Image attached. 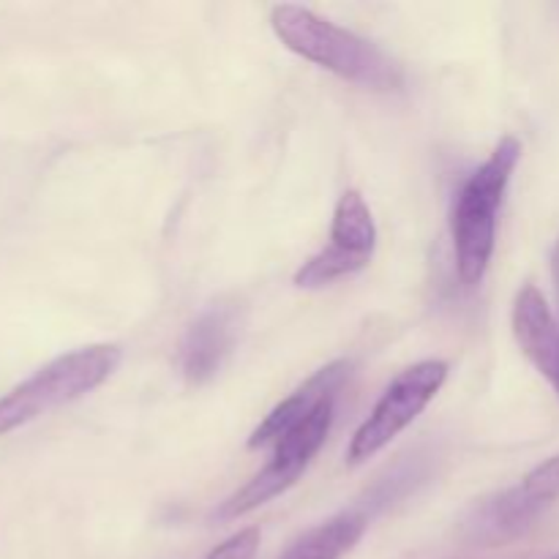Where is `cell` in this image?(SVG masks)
Here are the masks:
<instances>
[{
	"label": "cell",
	"mask_w": 559,
	"mask_h": 559,
	"mask_svg": "<svg viewBox=\"0 0 559 559\" xmlns=\"http://www.w3.org/2000/svg\"><path fill=\"white\" fill-rule=\"evenodd\" d=\"M448 380V364L445 360H420V364L404 369L385 393L369 418L358 426L347 448L349 464H364L366 459L377 456L382 448L391 445L440 393V388Z\"/></svg>",
	"instance_id": "8992f818"
},
{
	"label": "cell",
	"mask_w": 559,
	"mask_h": 559,
	"mask_svg": "<svg viewBox=\"0 0 559 559\" xmlns=\"http://www.w3.org/2000/svg\"><path fill=\"white\" fill-rule=\"evenodd\" d=\"M123 360L118 344H91L49 360L0 399V437L96 391Z\"/></svg>",
	"instance_id": "3957f363"
},
{
	"label": "cell",
	"mask_w": 559,
	"mask_h": 559,
	"mask_svg": "<svg viewBox=\"0 0 559 559\" xmlns=\"http://www.w3.org/2000/svg\"><path fill=\"white\" fill-rule=\"evenodd\" d=\"M551 278H555L557 304H559V238H557V243H555V251H551Z\"/></svg>",
	"instance_id": "4fadbf2b"
},
{
	"label": "cell",
	"mask_w": 559,
	"mask_h": 559,
	"mask_svg": "<svg viewBox=\"0 0 559 559\" xmlns=\"http://www.w3.org/2000/svg\"><path fill=\"white\" fill-rule=\"evenodd\" d=\"M273 33L282 38L289 52L300 55L309 63L322 66L331 74L369 87V91L391 93L404 85V74L393 58H388L377 44L311 9L295 3L273 5Z\"/></svg>",
	"instance_id": "6da1fadb"
},
{
	"label": "cell",
	"mask_w": 559,
	"mask_h": 559,
	"mask_svg": "<svg viewBox=\"0 0 559 559\" xmlns=\"http://www.w3.org/2000/svg\"><path fill=\"white\" fill-rule=\"evenodd\" d=\"M522 158V142L502 136L491 156L480 164L459 189L451 211L453 251L462 284L475 287L484 282L497 246V211L506 200L508 183Z\"/></svg>",
	"instance_id": "7a4b0ae2"
},
{
	"label": "cell",
	"mask_w": 559,
	"mask_h": 559,
	"mask_svg": "<svg viewBox=\"0 0 559 559\" xmlns=\"http://www.w3.org/2000/svg\"><path fill=\"white\" fill-rule=\"evenodd\" d=\"M238 338V311L227 304L207 306L180 338L178 364L186 382L205 385L222 371Z\"/></svg>",
	"instance_id": "ba28073f"
},
{
	"label": "cell",
	"mask_w": 559,
	"mask_h": 559,
	"mask_svg": "<svg viewBox=\"0 0 559 559\" xmlns=\"http://www.w3.org/2000/svg\"><path fill=\"white\" fill-rule=\"evenodd\" d=\"M260 540H262L260 530L249 527V530H243V533L227 538L224 544H218L205 559H257Z\"/></svg>",
	"instance_id": "7c38bea8"
},
{
	"label": "cell",
	"mask_w": 559,
	"mask_h": 559,
	"mask_svg": "<svg viewBox=\"0 0 559 559\" xmlns=\"http://www.w3.org/2000/svg\"><path fill=\"white\" fill-rule=\"evenodd\" d=\"M366 527L369 516L364 508H349L300 535L278 559H342L364 538Z\"/></svg>",
	"instance_id": "8fae6325"
},
{
	"label": "cell",
	"mask_w": 559,
	"mask_h": 559,
	"mask_svg": "<svg viewBox=\"0 0 559 559\" xmlns=\"http://www.w3.org/2000/svg\"><path fill=\"white\" fill-rule=\"evenodd\" d=\"M513 336L530 364L559 393V322L535 284H524L519 289L513 304Z\"/></svg>",
	"instance_id": "9c48e42d"
},
{
	"label": "cell",
	"mask_w": 559,
	"mask_h": 559,
	"mask_svg": "<svg viewBox=\"0 0 559 559\" xmlns=\"http://www.w3.org/2000/svg\"><path fill=\"white\" fill-rule=\"evenodd\" d=\"M377 249V224L364 194L344 191L333 207L331 243L295 271V287L322 289L338 278L355 276L371 262Z\"/></svg>",
	"instance_id": "52a82bcc"
},
{
	"label": "cell",
	"mask_w": 559,
	"mask_h": 559,
	"mask_svg": "<svg viewBox=\"0 0 559 559\" xmlns=\"http://www.w3.org/2000/svg\"><path fill=\"white\" fill-rule=\"evenodd\" d=\"M559 500V456L524 475L516 486L475 502L462 519V538L473 546H506L522 538Z\"/></svg>",
	"instance_id": "277c9868"
},
{
	"label": "cell",
	"mask_w": 559,
	"mask_h": 559,
	"mask_svg": "<svg viewBox=\"0 0 559 559\" xmlns=\"http://www.w3.org/2000/svg\"><path fill=\"white\" fill-rule=\"evenodd\" d=\"M333 418H336V396H328L311 409L309 418L300 426H295L287 437L273 445V459L243 486V489L235 491L233 497L222 502V506L213 511V516L218 522H233V519L246 516V513L257 511L265 502L276 500L278 495L289 489V486L298 484L300 475L306 473V467L311 464V459L320 453V448L325 445L328 435H331Z\"/></svg>",
	"instance_id": "5b68a950"
},
{
	"label": "cell",
	"mask_w": 559,
	"mask_h": 559,
	"mask_svg": "<svg viewBox=\"0 0 559 559\" xmlns=\"http://www.w3.org/2000/svg\"><path fill=\"white\" fill-rule=\"evenodd\" d=\"M555 559H559V557H555Z\"/></svg>",
	"instance_id": "5bb4252c"
},
{
	"label": "cell",
	"mask_w": 559,
	"mask_h": 559,
	"mask_svg": "<svg viewBox=\"0 0 559 559\" xmlns=\"http://www.w3.org/2000/svg\"><path fill=\"white\" fill-rule=\"evenodd\" d=\"M347 374H349L347 360H333V364H328L325 369L317 371L314 377H309V380H306L293 396H287L282 404H276V407L271 409V415L257 426L254 435L249 437L251 451L276 445L282 437H287L295 426H300L306 418H309L311 409H314L322 399L338 396Z\"/></svg>",
	"instance_id": "30bf717a"
}]
</instances>
